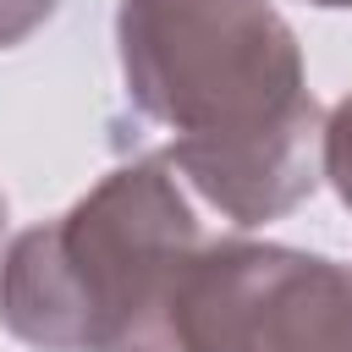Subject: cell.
Listing matches in <instances>:
<instances>
[{
  "label": "cell",
  "mask_w": 352,
  "mask_h": 352,
  "mask_svg": "<svg viewBox=\"0 0 352 352\" xmlns=\"http://www.w3.org/2000/svg\"><path fill=\"white\" fill-rule=\"evenodd\" d=\"M126 99L170 132V170L231 226L292 214L324 176V110L270 0H121Z\"/></svg>",
  "instance_id": "cell-1"
},
{
  "label": "cell",
  "mask_w": 352,
  "mask_h": 352,
  "mask_svg": "<svg viewBox=\"0 0 352 352\" xmlns=\"http://www.w3.org/2000/svg\"><path fill=\"white\" fill-rule=\"evenodd\" d=\"M204 242L170 160H126L6 248L0 324L33 352H187L182 292Z\"/></svg>",
  "instance_id": "cell-2"
},
{
  "label": "cell",
  "mask_w": 352,
  "mask_h": 352,
  "mask_svg": "<svg viewBox=\"0 0 352 352\" xmlns=\"http://www.w3.org/2000/svg\"><path fill=\"white\" fill-rule=\"evenodd\" d=\"M187 352H352V264L220 236L182 292Z\"/></svg>",
  "instance_id": "cell-3"
},
{
  "label": "cell",
  "mask_w": 352,
  "mask_h": 352,
  "mask_svg": "<svg viewBox=\"0 0 352 352\" xmlns=\"http://www.w3.org/2000/svg\"><path fill=\"white\" fill-rule=\"evenodd\" d=\"M324 176L336 198L352 209V94L324 116Z\"/></svg>",
  "instance_id": "cell-4"
},
{
  "label": "cell",
  "mask_w": 352,
  "mask_h": 352,
  "mask_svg": "<svg viewBox=\"0 0 352 352\" xmlns=\"http://www.w3.org/2000/svg\"><path fill=\"white\" fill-rule=\"evenodd\" d=\"M55 16V0H0V50L22 44L33 28H44Z\"/></svg>",
  "instance_id": "cell-5"
},
{
  "label": "cell",
  "mask_w": 352,
  "mask_h": 352,
  "mask_svg": "<svg viewBox=\"0 0 352 352\" xmlns=\"http://www.w3.org/2000/svg\"><path fill=\"white\" fill-rule=\"evenodd\" d=\"M308 6H324V11H352V0H308Z\"/></svg>",
  "instance_id": "cell-6"
},
{
  "label": "cell",
  "mask_w": 352,
  "mask_h": 352,
  "mask_svg": "<svg viewBox=\"0 0 352 352\" xmlns=\"http://www.w3.org/2000/svg\"><path fill=\"white\" fill-rule=\"evenodd\" d=\"M0 236H6V192H0Z\"/></svg>",
  "instance_id": "cell-7"
}]
</instances>
